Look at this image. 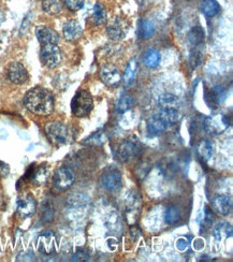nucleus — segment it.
I'll list each match as a JSON object with an SVG mask.
<instances>
[{
    "label": "nucleus",
    "mask_w": 233,
    "mask_h": 262,
    "mask_svg": "<svg viewBox=\"0 0 233 262\" xmlns=\"http://www.w3.org/2000/svg\"><path fill=\"white\" fill-rule=\"evenodd\" d=\"M24 104L31 113L39 116H49L55 106L54 95L44 87L37 86L28 91L24 97Z\"/></svg>",
    "instance_id": "nucleus-1"
},
{
    "label": "nucleus",
    "mask_w": 233,
    "mask_h": 262,
    "mask_svg": "<svg viewBox=\"0 0 233 262\" xmlns=\"http://www.w3.org/2000/svg\"><path fill=\"white\" fill-rule=\"evenodd\" d=\"M46 134L52 144L61 146L73 141V129L60 122H51L46 125Z\"/></svg>",
    "instance_id": "nucleus-2"
},
{
    "label": "nucleus",
    "mask_w": 233,
    "mask_h": 262,
    "mask_svg": "<svg viewBox=\"0 0 233 262\" xmlns=\"http://www.w3.org/2000/svg\"><path fill=\"white\" fill-rule=\"evenodd\" d=\"M94 108V99L90 92L77 91L71 101V112L75 117L83 118L90 115Z\"/></svg>",
    "instance_id": "nucleus-3"
},
{
    "label": "nucleus",
    "mask_w": 233,
    "mask_h": 262,
    "mask_svg": "<svg viewBox=\"0 0 233 262\" xmlns=\"http://www.w3.org/2000/svg\"><path fill=\"white\" fill-rule=\"evenodd\" d=\"M62 58L61 51L57 45L42 46L40 50L41 62L49 69L56 68Z\"/></svg>",
    "instance_id": "nucleus-4"
},
{
    "label": "nucleus",
    "mask_w": 233,
    "mask_h": 262,
    "mask_svg": "<svg viewBox=\"0 0 233 262\" xmlns=\"http://www.w3.org/2000/svg\"><path fill=\"white\" fill-rule=\"evenodd\" d=\"M129 31V23L126 18L115 16L111 19L107 26V35L114 41H120L126 38Z\"/></svg>",
    "instance_id": "nucleus-5"
},
{
    "label": "nucleus",
    "mask_w": 233,
    "mask_h": 262,
    "mask_svg": "<svg viewBox=\"0 0 233 262\" xmlns=\"http://www.w3.org/2000/svg\"><path fill=\"white\" fill-rule=\"evenodd\" d=\"M229 121L225 114L217 113L208 116L204 121V129L210 136H219L228 129Z\"/></svg>",
    "instance_id": "nucleus-6"
},
{
    "label": "nucleus",
    "mask_w": 233,
    "mask_h": 262,
    "mask_svg": "<svg viewBox=\"0 0 233 262\" xmlns=\"http://www.w3.org/2000/svg\"><path fill=\"white\" fill-rule=\"evenodd\" d=\"M140 154V145L136 140H125L116 147V155L121 162H129Z\"/></svg>",
    "instance_id": "nucleus-7"
},
{
    "label": "nucleus",
    "mask_w": 233,
    "mask_h": 262,
    "mask_svg": "<svg viewBox=\"0 0 233 262\" xmlns=\"http://www.w3.org/2000/svg\"><path fill=\"white\" fill-rule=\"evenodd\" d=\"M102 186L109 191H118L123 187V178H121L120 172L113 167H110L102 173L100 178Z\"/></svg>",
    "instance_id": "nucleus-8"
},
{
    "label": "nucleus",
    "mask_w": 233,
    "mask_h": 262,
    "mask_svg": "<svg viewBox=\"0 0 233 262\" xmlns=\"http://www.w3.org/2000/svg\"><path fill=\"white\" fill-rule=\"evenodd\" d=\"M58 246L56 234L52 231H46L39 235L37 239L38 250L43 255H53L56 253Z\"/></svg>",
    "instance_id": "nucleus-9"
},
{
    "label": "nucleus",
    "mask_w": 233,
    "mask_h": 262,
    "mask_svg": "<svg viewBox=\"0 0 233 262\" xmlns=\"http://www.w3.org/2000/svg\"><path fill=\"white\" fill-rule=\"evenodd\" d=\"M75 177L72 170L67 167H61L55 172L53 178V184L54 187L57 190L65 191L72 186Z\"/></svg>",
    "instance_id": "nucleus-10"
},
{
    "label": "nucleus",
    "mask_w": 233,
    "mask_h": 262,
    "mask_svg": "<svg viewBox=\"0 0 233 262\" xmlns=\"http://www.w3.org/2000/svg\"><path fill=\"white\" fill-rule=\"evenodd\" d=\"M16 209L22 217L28 218L36 213L37 202L31 193H25L17 198Z\"/></svg>",
    "instance_id": "nucleus-11"
},
{
    "label": "nucleus",
    "mask_w": 233,
    "mask_h": 262,
    "mask_svg": "<svg viewBox=\"0 0 233 262\" xmlns=\"http://www.w3.org/2000/svg\"><path fill=\"white\" fill-rule=\"evenodd\" d=\"M7 76L8 79L16 85L25 84L28 81V72L25 68V66L20 62L14 61L11 62L7 70Z\"/></svg>",
    "instance_id": "nucleus-12"
},
{
    "label": "nucleus",
    "mask_w": 233,
    "mask_h": 262,
    "mask_svg": "<svg viewBox=\"0 0 233 262\" xmlns=\"http://www.w3.org/2000/svg\"><path fill=\"white\" fill-rule=\"evenodd\" d=\"M100 78L105 85L110 87H117L123 79L117 67L111 63L102 66L101 70H100Z\"/></svg>",
    "instance_id": "nucleus-13"
},
{
    "label": "nucleus",
    "mask_w": 233,
    "mask_h": 262,
    "mask_svg": "<svg viewBox=\"0 0 233 262\" xmlns=\"http://www.w3.org/2000/svg\"><path fill=\"white\" fill-rule=\"evenodd\" d=\"M36 36L42 46L57 45L59 42V36L56 30H54L53 28L46 25H40L37 27Z\"/></svg>",
    "instance_id": "nucleus-14"
},
{
    "label": "nucleus",
    "mask_w": 233,
    "mask_h": 262,
    "mask_svg": "<svg viewBox=\"0 0 233 262\" xmlns=\"http://www.w3.org/2000/svg\"><path fill=\"white\" fill-rule=\"evenodd\" d=\"M62 35L67 41H76L83 35V28L79 21L70 19L62 27Z\"/></svg>",
    "instance_id": "nucleus-15"
},
{
    "label": "nucleus",
    "mask_w": 233,
    "mask_h": 262,
    "mask_svg": "<svg viewBox=\"0 0 233 262\" xmlns=\"http://www.w3.org/2000/svg\"><path fill=\"white\" fill-rule=\"evenodd\" d=\"M212 207L217 214L227 216L232 211V200L228 195L217 194L212 200Z\"/></svg>",
    "instance_id": "nucleus-16"
},
{
    "label": "nucleus",
    "mask_w": 233,
    "mask_h": 262,
    "mask_svg": "<svg viewBox=\"0 0 233 262\" xmlns=\"http://www.w3.org/2000/svg\"><path fill=\"white\" fill-rule=\"evenodd\" d=\"M154 115L159 119L166 129L172 127L177 122V119H179V112H177L176 108L161 107L160 110Z\"/></svg>",
    "instance_id": "nucleus-17"
},
{
    "label": "nucleus",
    "mask_w": 233,
    "mask_h": 262,
    "mask_svg": "<svg viewBox=\"0 0 233 262\" xmlns=\"http://www.w3.org/2000/svg\"><path fill=\"white\" fill-rule=\"evenodd\" d=\"M155 32H156V26L152 20L146 18L140 19L138 24V35L140 39H150L155 35Z\"/></svg>",
    "instance_id": "nucleus-18"
},
{
    "label": "nucleus",
    "mask_w": 233,
    "mask_h": 262,
    "mask_svg": "<svg viewBox=\"0 0 233 262\" xmlns=\"http://www.w3.org/2000/svg\"><path fill=\"white\" fill-rule=\"evenodd\" d=\"M197 154L201 161H207L213 156V144L210 141L203 140L197 145Z\"/></svg>",
    "instance_id": "nucleus-19"
},
{
    "label": "nucleus",
    "mask_w": 233,
    "mask_h": 262,
    "mask_svg": "<svg viewBox=\"0 0 233 262\" xmlns=\"http://www.w3.org/2000/svg\"><path fill=\"white\" fill-rule=\"evenodd\" d=\"M160 60H161L160 53L155 49L147 50L143 56V63L150 69L157 68L160 63Z\"/></svg>",
    "instance_id": "nucleus-20"
},
{
    "label": "nucleus",
    "mask_w": 233,
    "mask_h": 262,
    "mask_svg": "<svg viewBox=\"0 0 233 262\" xmlns=\"http://www.w3.org/2000/svg\"><path fill=\"white\" fill-rule=\"evenodd\" d=\"M138 61L136 58H132L129 60L127 67L124 73V83L126 86H130L136 80V76L138 73Z\"/></svg>",
    "instance_id": "nucleus-21"
},
{
    "label": "nucleus",
    "mask_w": 233,
    "mask_h": 262,
    "mask_svg": "<svg viewBox=\"0 0 233 262\" xmlns=\"http://www.w3.org/2000/svg\"><path fill=\"white\" fill-rule=\"evenodd\" d=\"M232 226L228 223H219L215 229H214V232L213 235L215 237V239L217 242H221L224 238L227 237H231L232 236Z\"/></svg>",
    "instance_id": "nucleus-22"
},
{
    "label": "nucleus",
    "mask_w": 233,
    "mask_h": 262,
    "mask_svg": "<svg viewBox=\"0 0 233 262\" xmlns=\"http://www.w3.org/2000/svg\"><path fill=\"white\" fill-rule=\"evenodd\" d=\"M200 9L205 16L213 17L219 13L220 5L217 3V0H203Z\"/></svg>",
    "instance_id": "nucleus-23"
},
{
    "label": "nucleus",
    "mask_w": 233,
    "mask_h": 262,
    "mask_svg": "<svg viewBox=\"0 0 233 262\" xmlns=\"http://www.w3.org/2000/svg\"><path fill=\"white\" fill-rule=\"evenodd\" d=\"M135 105V98L129 94H123L116 101V111L118 113H125Z\"/></svg>",
    "instance_id": "nucleus-24"
},
{
    "label": "nucleus",
    "mask_w": 233,
    "mask_h": 262,
    "mask_svg": "<svg viewBox=\"0 0 233 262\" xmlns=\"http://www.w3.org/2000/svg\"><path fill=\"white\" fill-rule=\"evenodd\" d=\"M108 20V12L101 4H96L93 9L92 21L95 25H102Z\"/></svg>",
    "instance_id": "nucleus-25"
},
{
    "label": "nucleus",
    "mask_w": 233,
    "mask_h": 262,
    "mask_svg": "<svg viewBox=\"0 0 233 262\" xmlns=\"http://www.w3.org/2000/svg\"><path fill=\"white\" fill-rule=\"evenodd\" d=\"M63 8L61 0H43L42 9L46 13L50 15H56L61 12Z\"/></svg>",
    "instance_id": "nucleus-26"
},
{
    "label": "nucleus",
    "mask_w": 233,
    "mask_h": 262,
    "mask_svg": "<svg viewBox=\"0 0 233 262\" xmlns=\"http://www.w3.org/2000/svg\"><path fill=\"white\" fill-rule=\"evenodd\" d=\"M49 178V169L47 166H40L35 171L31 173V182L37 185V186H41L47 182Z\"/></svg>",
    "instance_id": "nucleus-27"
},
{
    "label": "nucleus",
    "mask_w": 233,
    "mask_h": 262,
    "mask_svg": "<svg viewBox=\"0 0 233 262\" xmlns=\"http://www.w3.org/2000/svg\"><path fill=\"white\" fill-rule=\"evenodd\" d=\"M147 130L149 134L152 136H158L163 134L164 131L166 130V128L164 127V125L159 121V119L153 115L147 122Z\"/></svg>",
    "instance_id": "nucleus-28"
},
{
    "label": "nucleus",
    "mask_w": 233,
    "mask_h": 262,
    "mask_svg": "<svg viewBox=\"0 0 233 262\" xmlns=\"http://www.w3.org/2000/svg\"><path fill=\"white\" fill-rule=\"evenodd\" d=\"M227 97L226 90L223 86H216L214 89H212L209 93V102H212L210 104H216L219 105L221 102H224Z\"/></svg>",
    "instance_id": "nucleus-29"
},
{
    "label": "nucleus",
    "mask_w": 233,
    "mask_h": 262,
    "mask_svg": "<svg viewBox=\"0 0 233 262\" xmlns=\"http://www.w3.org/2000/svg\"><path fill=\"white\" fill-rule=\"evenodd\" d=\"M159 104L161 107H166V108H176L180 105V101L177 99V97H175L172 94H162L159 97Z\"/></svg>",
    "instance_id": "nucleus-30"
},
{
    "label": "nucleus",
    "mask_w": 233,
    "mask_h": 262,
    "mask_svg": "<svg viewBox=\"0 0 233 262\" xmlns=\"http://www.w3.org/2000/svg\"><path fill=\"white\" fill-rule=\"evenodd\" d=\"M180 217H181V213L176 206L170 205L169 207H166L165 213H164V221L166 224L173 225L176 222L180 221Z\"/></svg>",
    "instance_id": "nucleus-31"
},
{
    "label": "nucleus",
    "mask_w": 233,
    "mask_h": 262,
    "mask_svg": "<svg viewBox=\"0 0 233 262\" xmlns=\"http://www.w3.org/2000/svg\"><path fill=\"white\" fill-rule=\"evenodd\" d=\"M204 39V31L202 28L195 27L192 29L189 36H188V41L194 48H197L199 45H201Z\"/></svg>",
    "instance_id": "nucleus-32"
},
{
    "label": "nucleus",
    "mask_w": 233,
    "mask_h": 262,
    "mask_svg": "<svg viewBox=\"0 0 233 262\" xmlns=\"http://www.w3.org/2000/svg\"><path fill=\"white\" fill-rule=\"evenodd\" d=\"M85 0H65V5L70 11L76 12L84 7Z\"/></svg>",
    "instance_id": "nucleus-33"
},
{
    "label": "nucleus",
    "mask_w": 233,
    "mask_h": 262,
    "mask_svg": "<svg viewBox=\"0 0 233 262\" xmlns=\"http://www.w3.org/2000/svg\"><path fill=\"white\" fill-rule=\"evenodd\" d=\"M188 246H189V242H188L187 238L180 237L179 239H177L176 247L180 250V252H184V250H186L188 248Z\"/></svg>",
    "instance_id": "nucleus-34"
},
{
    "label": "nucleus",
    "mask_w": 233,
    "mask_h": 262,
    "mask_svg": "<svg viewBox=\"0 0 233 262\" xmlns=\"http://www.w3.org/2000/svg\"><path fill=\"white\" fill-rule=\"evenodd\" d=\"M88 255L83 252V250H77V252L72 256V260L73 261H86L88 260Z\"/></svg>",
    "instance_id": "nucleus-35"
},
{
    "label": "nucleus",
    "mask_w": 233,
    "mask_h": 262,
    "mask_svg": "<svg viewBox=\"0 0 233 262\" xmlns=\"http://www.w3.org/2000/svg\"><path fill=\"white\" fill-rule=\"evenodd\" d=\"M203 223H204V225H206L207 227L212 226V223H213L212 213H210V211L207 209V207H205V215H204V221H203Z\"/></svg>",
    "instance_id": "nucleus-36"
},
{
    "label": "nucleus",
    "mask_w": 233,
    "mask_h": 262,
    "mask_svg": "<svg viewBox=\"0 0 233 262\" xmlns=\"http://www.w3.org/2000/svg\"><path fill=\"white\" fill-rule=\"evenodd\" d=\"M203 247H204L203 241H201V239H196V242H195V248H196L197 250H200V249H202Z\"/></svg>",
    "instance_id": "nucleus-37"
},
{
    "label": "nucleus",
    "mask_w": 233,
    "mask_h": 262,
    "mask_svg": "<svg viewBox=\"0 0 233 262\" xmlns=\"http://www.w3.org/2000/svg\"><path fill=\"white\" fill-rule=\"evenodd\" d=\"M5 19H6V14H5L4 11L0 9V26H2V24L4 23Z\"/></svg>",
    "instance_id": "nucleus-38"
}]
</instances>
